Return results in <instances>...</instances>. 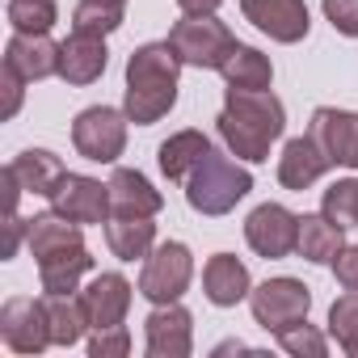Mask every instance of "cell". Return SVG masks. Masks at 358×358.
I'll return each instance as SVG.
<instances>
[{
	"instance_id": "6da1fadb",
	"label": "cell",
	"mask_w": 358,
	"mask_h": 358,
	"mask_svg": "<svg viewBox=\"0 0 358 358\" xmlns=\"http://www.w3.org/2000/svg\"><path fill=\"white\" fill-rule=\"evenodd\" d=\"M220 135L236 160H270V143L287 131V110L270 89H228L220 110Z\"/></svg>"
},
{
	"instance_id": "7a4b0ae2",
	"label": "cell",
	"mask_w": 358,
	"mask_h": 358,
	"mask_svg": "<svg viewBox=\"0 0 358 358\" xmlns=\"http://www.w3.org/2000/svg\"><path fill=\"white\" fill-rule=\"evenodd\" d=\"M182 55L173 51V43H143L127 59V97L122 110L135 127L160 122L177 106V76H182Z\"/></svg>"
},
{
	"instance_id": "3957f363",
	"label": "cell",
	"mask_w": 358,
	"mask_h": 358,
	"mask_svg": "<svg viewBox=\"0 0 358 358\" xmlns=\"http://www.w3.org/2000/svg\"><path fill=\"white\" fill-rule=\"evenodd\" d=\"M253 190V173L245 164H236L224 152H207L199 160V169L186 177V203L199 215H228L245 194Z\"/></svg>"
},
{
	"instance_id": "277c9868",
	"label": "cell",
	"mask_w": 358,
	"mask_h": 358,
	"mask_svg": "<svg viewBox=\"0 0 358 358\" xmlns=\"http://www.w3.org/2000/svg\"><path fill=\"white\" fill-rule=\"evenodd\" d=\"M194 278V253L182 241H164L143 257V274H139V295L148 303H177L186 295Z\"/></svg>"
},
{
	"instance_id": "5b68a950",
	"label": "cell",
	"mask_w": 358,
	"mask_h": 358,
	"mask_svg": "<svg viewBox=\"0 0 358 358\" xmlns=\"http://www.w3.org/2000/svg\"><path fill=\"white\" fill-rule=\"evenodd\" d=\"M169 43H173V51L182 55V64L186 68H215L220 72V64L228 59V51L236 47V38H232V30L215 17V13H203V17H182L173 30H169Z\"/></svg>"
},
{
	"instance_id": "8992f818",
	"label": "cell",
	"mask_w": 358,
	"mask_h": 358,
	"mask_svg": "<svg viewBox=\"0 0 358 358\" xmlns=\"http://www.w3.org/2000/svg\"><path fill=\"white\" fill-rule=\"evenodd\" d=\"M127 110H114V106H89L76 114L72 122V143L85 160L93 164H114L127 148Z\"/></svg>"
},
{
	"instance_id": "52a82bcc",
	"label": "cell",
	"mask_w": 358,
	"mask_h": 358,
	"mask_svg": "<svg viewBox=\"0 0 358 358\" xmlns=\"http://www.w3.org/2000/svg\"><path fill=\"white\" fill-rule=\"evenodd\" d=\"M249 308H253V320L266 333H282V329L308 320L312 291L299 278H266L262 287L249 291Z\"/></svg>"
},
{
	"instance_id": "ba28073f",
	"label": "cell",
	"mask_w": 358,
	"mask_h": 358,
	"mask_svg": "<svg viewBox=\"0 0 358 358\" xmlns=\"http://www.w3.org/2000/svg\"><path fill=\"white\" fill-rule=\"evenodd\" d=\"M0 341L13 354H43L51 341V320H47V303L30 299V295H13L0 308Z\"/></svg>"
},
{
	"instance_id": "9c48e42d",
	"label": "cell",
	"mask_w": 358,
	"mask_h": 358,
	"mask_svg": "<svg viewBox=\"0 0 358 358\" xmlns=\"http://www.w3.org/2000/svg\"><path fill=\"white\" fill-rule=\"evenodd\" d=\"M245 241L257 257L278 262L287 253L299 249V215L287 211L282 203H262L249 220H245Z\"/></svg>"
},
{
	"instance_id": "30bf717a",
	"label": "cell",
	"mask_w": 358,
	"mask_h": 358,
	"mask_svg": "<svg viewBox=\"0 0 358 358\" xmlns=\"http://www.w3.org/2000/svg\"><path fill=\"white\" fill-rule=\"evenodd\" d=\"M245 22H253L262 34H270L274 43H303L312 30L308 5L303 0H241Z\"/></svg>"
},
{
	"instance_id": "8fae6325",
	"label": "cell",
	"mask_w": 358,
	"mask_h": 358,
	"mask_svg": "<svg viewBox=\"0 0 358 358\" xmlns=\"http://www.w3.org/2000/svg\"><path fill=\"white\" fill-rule=\"evenodd\" d=\"M51 207L64 211L76 224H106L110 211H114L110 207V182L101 186L89 173H68L59 182V190H55V199H51Z\"/></svg>"
},
{
	"instance_id": "7c38bea8",
	"label": "cell",
	"mask_w": 358,
	"mask_h": 358,
	"mask_svg": "<svg viewBox=\"0 0 358 358\" xmlns=\"http://www.w3.org/2000/svg\"><path fill=\"white\" fill-rule=\"evenodd\" d=\"M143 333L152 358H186L194 350V316L182 303H156V312L143 320Z\"/></svg>"
},
{
	"instance_id": "4fadbf2b",
	"label": "cell",
	"mask_w": 358,
	"mask_h": 358,
	"mask_svg": "<svg viewBox=\"0 0 358 358\" xmlns=\"http://www.w3.org/2000/svg\"><path fill=\"white\" fill-rule=\"evenodd\" d=\"M308 135L324 148V156H329L333 164L358 169V114H354V110H333V106L312 110Z\"/></svg>"
},
{
	"instance_id": "5bb4252c",
	"label": "cell",
	"mask_w": 358,
	"mask_h": 358,
	"mask_svg": "<svg viewBox=\"0 0 358 358\" xmlns=\"http://www.w3.org/2000/svg\"><path fill=\"white\" fill-rule=\"evenodd\" d=\"M110 64L106 51V34H89V30H72L59 43V76L68 85H93Z\"/></svg>"
},
{
	"instance_id": "9a60e30c",
	"label": "cell",
	"mask_w": 358,
	"mask_h": 358,
	"mask_svg": "<svg viewBox=\"0 0 358 358\" xmlns=\"http://www.w3.org/2000/svg\"><path fill=\"white\" fill-rule=\"evenodd\" d=\"M131 295H135V287H131L122 274H114V270L93 274V282L80 291L85 312H89V324H93V329H114V324H122V320H127V308H131Z\"/></svg>"
},
{
	"instance_id": "2e32d148",
	"label": "cell",
	"mask_w": 358,
	"mask_h": 358,
	"mask_svg": "<svg viewBox=\"0 0 358 358\" xmlns=\"http://www.w3.org/2000/svg\"><path fill=\"white\" fill-rule=\"evenodd\" d=\"M329 169H333V160L324 156V148L312 135H295V139H287V148L278 156V182L287 190H308Z\"/></svg>"
},
{
	"instance_id": "e0dca14e",
	"label": "cell",
	"mask_w": 358,
	"mask_h": 358,
	"mask_svg": "<svg viewBox=\"0 0 358 358\" xmlns=\"http://www.w3.org/2000/svg\"><path fill=\"white\" fill-rule=\"evenodd\" d=\"M5 64L17 68L30 85L47 80V76H59V43L51 34H17L13 30L9 47H5Z\"/></svg>"
},
{
	"instance_id": "ac0fdd59",
	"label": "cell",
	"mask_w": 358,
	"mask_h": 358,
	"mask_svg": "<svg viewBox=\"0 0 358 358\" xmlns=\"http://www.w3.org/2000/svg\"><path fill=\"white\" fill-rule=\"evenodd\" d=\"M203 291L215 308H236L241 299H249L253 291V278H249V266L232 253H215L207 266H203Z\"/></svg>"
},
{
	"instance_id": "d6986e66",
	"label": "cell",
	"mask_w": 358,
	"mask_h": 358,
	"mask_svg": "<svg viewBox=\"0 0 358 358\" xmlns=\"http://www.w3.org/2000/svg\"><path fill=\"white\" fill-rule=\"evenodd\" d=\"M110 207H114V215H156L164 207V199L139 169H114V177H110Z\"/></svg>"
},
{
	"instance_id": "ffe728a7",
	"label": "cell",
	"mask_w": 358,
	"mask_h": 358,
	"mask_svg": "<svg viewBox=\"0 0 358 358\" xmlns=\"http://www.w3.org/2000/svg\"><path fill=\"white\" fill-rule=\"evenodd\" d=\"M9 169L17 173L22 190H26V194H38V199H55L59 182L68 177L64 160H59L55 152H47V148H30V152H22L17 160H9Z\"/></svg>"
},
{
	"instance_id": "44dd1931",
	"label": "cell",
	"mask_w": 358,
	"mask_h": 358,
	"mask_svg": "<svg viewBox=\"0 0 358 358\" xmlns=\"http://www.w3.org/2000/svg\"><path fill=\"white\" fill-rule=\"evenodd\" d=\"M85 224H76V220H68L64 211H43V215H34L30 220V236H26V245H30V253L43 262V257H51V253H59V249H76V245H85V232H80Z\"/></svg>"
},
{
	"instance_id": "7402d4cb",
	"label": "cell",
	"mask_w": 358,
	"mask_h": 358,
	"mask_svg": "<svg viewBox=\"0 0 358 358\" xmlns=\"http://www.w3.org/2000/svg\"><path fill=\"white\" fill-rule=\"evenodd\" d=\"M106 245L118 262L148 257L156 249V224L152 215H110L106 220Z\"/></svg>"
},
{
	"instance_id": "603a6c76",
	"label": "cell",
	"mask_w": 358,
	"mask_h": 358,
	"mask_svg": "<svg viewBox=\"0 0 358 358\" xmlns=\"http://www.w3.org/2000/svg\"><path fill=\"white\" fill-rule=\"evenodd\" d=\"M89 270H93V253L85 245L59 249V253H51V257L38 262V278H43L47 295H72V291H80V278Z\"/></svg>"
},
{
	"instance_id": "cb8c5ba5",
	"label": "cell",
	"mask_w": 358,
	"mask_h": 358,
	"mask_svg": "<svg viewBox=\"0 0 358 358\" xmlns=\"http://www.w3.org/2000/svg\"><path fill=\"white\" fill-rule=\"evenodd\" d=\"M345 249V228L333 224L324 211L320 215H299V257L316 266H333V257Z\"/></svg>"
},
{
	"instance_id": "d4e9b609",
	"label": "cell",
	"mask_w": 358,
	"mask_h": 358,
	"mask_svg": "<svg viewBox=\"0 0 358 358\" xmlns=\"http://www.w3.org/2000/svg\"><path fill=\"white\" fill-rule=\"evenodd\" d=\"M207 152H211V139L203 131H177V135H169L160 143L156 160H160V173L169 177V182H186Z\"/></svg>"
},
{
	"instance_id": "484cf974",
	"label": "cell",
	"mask_w": 358,
	"mask_h": 358,
	"mask_svg": "<svg viewBox=\"0 0 358 358\" xmlns=\"http://www.w3.org/2000/svg\"><path fill=\"white\" fill-rule=\"evenodd\" d=\"M220 76L228 80V89H270L274 64H270V55H262L257 47L236 43V47L228 51V59L220 64Z\"/></svg>"
},
{
	"instance_id": "4316f807",
	"label": "cell",
	"mask_w": 358,
	"mask_h": 358,
	"mask_svg": "<svg viewBox=\"0 0 358 358\" xmlns=\"http://www.w3.org/2000/svg\"><path fill=\"white\" fill-rule=\"evenodd\" d=\"M43 303H47V320H51V341L55 345H76L85 337V329H93L80 295H47Z\"/></svg>"
},
{
	"instance_id": "83f0119b",
	"label": "cell",
	"mask_w": 358,
	"mask_h": 358,
	"mask_svg": "<svg viewBox=\"0 0 358 358\" xmlns=\"http://www.w3.org/2000/svg\"><path fill=\"white\" fill-rule=\"evenodd\" d=\"M59 22L55 0H9V26L17 34H51Z\"/></svg>"
},
{
	"instance_id": "f1b7e54d",
	"label": "cell",
	"mask_w": 358,
	"mask_h": 358,
	"mask_svg": "<svg viewBox=\"0 0 358 358\" xmlns=\"http://www.w3.org/2000/svg\"><path fill=\"white\" fill-rule=\"evenodd\" d=\"M122 9L118 0H80L72 9V30H89V34H114L122 26Z\"/></svg>"
},
{
	"instance_id": "f546056e",
	"label": "cell",
	"mask_w": 358,
	"mask_h": 358,
	"mask_svg": "<svg viewBox=\"0 0 358 358\" xmlns=\"http://www.w3.org/2000/svg\"><path fill=\"white\" fill-rule=\"evenodd\" d=\"M320 211L333 224H341V228H358V177H341V182H333L324 190Z\"/></svg>"
},
{
	"instance_id": "4dcf8cb0",
	"label": "cell",
	"mask_w": 358,
	"mask_h": 358,
	"mask_svg": "<svg viewBox=\"0 0 358 358\" xmlns=\"http://www.w3.org/2000/svg\"><path fill=\"white\" fill-rule=\"evenodd\" d=\"M278 345H282L291 358H324V354H329V341H324L308 320L282 329V333H278Z\"/></svg>"
},
{
	"instance_id": "1f68e13d",
	"label": "cell",
	"mask_w": 358,
	"mask_h": 358,
	"mask_svg": "<svg viewBox=\"0 0 358 358\" xmlns=\"http://www.w3.org/2000/svg\"><path fill=\"white\" fill-rule=\"evenodd\" d=\"M329 333L337 337V345H350L358 337V291H345L333 299L329 308Z\"/></svg>"
},
{
	"instance_id": "d6a6232c",
	"label": "cell",
	"mask_w": 358,
	"mask_h": 358,
	"mask_svg": "<svg viewBox=\"0 0 358 358\" xmlns=\"http://www.w3.org/2000/svg\"><path fill=\"white\" fill-rule=\"evenodd\" d=\"M127 350H131V333H127L122 324H114V329H93V337H89V354H93V358H127Z\"/></svg>"
},
{
	"instance_id": "836d02e7",
	"label": "cell",
	"mask_w": 358,
	"mask_h": 358,
	"mask_svg": "<svg viewBox=\"0 0 358 358\" xmlns=\"http://www.w3.org/2000/svg\"><path fill=\"white\" fill-rule=\"evenodd\" d=\"M324 17L337 34L358 38V0H324Z\"/></svg>"
},
{
	"instance_id": "e575fe53",
	"label": "cell",
	"mask_w": 358,
	"mask_h": 358,
	"mask_svg": "<svg viewBox=\"0 0 358 358\" xmlns=\"http://www.w3.org/2000/svg\"><path fill=\"white\" fill-rule=\"evenodd\" d=\"M333 278H337L345 291H358V245H345V249L333 257Z\"/></svg>"
},
{
	"instance_id": "d590c367",
	"label": "cell",
	"mask_w": 358,
	"mask_h": 358,
	"mask_svg": "<svg viewBox=\"0 0 358 358\" xmlns=\"http://www.w3.org/2000/svg\"><path fill=\"white\" fill-rule=\"evenodd\" d=\"M30 236V220H22L17 211H9L5 215V245H0V257H5V262H13L17 257V245Z\"/></svg>"
},
{
	"instance_id": "8d00e7d4",
	"label": "cell",
	"mask_w": 358,
	"mask_h": 358,
	"mask_svg": "<svg viewBox=\"0 0 358 358\" xmlns=\"http://www.w3.org/2000/svg\"><path fill=\"white\" fill-rule=\"evenodd\" d=\"M26 76L17 72V68H9L5 64V110H0V118H13L17 110H22V97H26Z\"/></svg>"
},
{
	"instance_id": "74e56055",
	"label": "cell",
	"mask_w": 358,
	"mask_h": 358,
	"mask_svg": "<svg viewBox=\"0 0 358 358\" xmlns=\"http://www.w3.org/2000/svg\"><path fill=\"white\" fill-rule=\"evenodd\" d=\"M224 0H177V9L190 13V17H203V13H215Z\"/></svg>"
},
{
	"instance_id": "f35d334b",
	"label": "cell",
	"mask_w": 358,
	"mask_h": 358,
	"mask_svg": "<svg viewBox=\"0 0 358 358\" xmlns=\"http://www.w3.org/2000/svg\"><path fill=\"white\" fill-rule=\"evenodd\" d=\"M341 350H345V354H350V358H358V337H354V341H350V345H341Z\"/></svg>"
},
{
	"instance_id": "ab89813d",
	"label": "cell",
	"mask_w": 358,
	"mask_h": 358,
	"mask_svg": "<svg viewBox=\"0 0 358 358\" xmlns=\"http://www.w3.org/2000/svg\"><path fill=\"white\" fill-rule=\"evenodd\" d=\"M118 5H127V0H118Z\"/></svg>"
}]
</instances>
